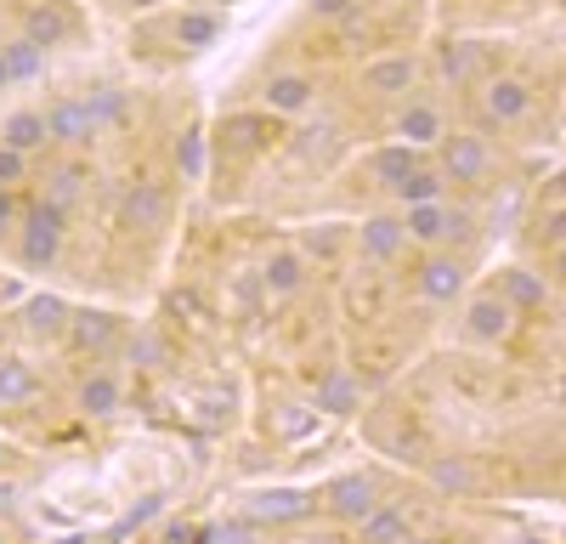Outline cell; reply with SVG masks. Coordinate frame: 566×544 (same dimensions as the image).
<instances>
[{"label":"cell","instance_id":"cell-37","mask_svg":"<svg viewBox=\"0 0 566 544\" xmlns=\"http://www.w3.org/2000/svg\"><path fill=\"white\" fill-rule=\"evenodd\" d=\"M18 221H23V205H18V193H12V188H0V239H7V233H18Z\"/></svg>","mask_w":566,"mask_h":544},{"label":"cell","instance_id":"cell-29","mask_svg":"<svg viewBox=\"0 0 566 544\" xmlns=\"http://www.w3.org/2000/svg\"><path fill=\"white\" fill-rule=\"evenodd\" d=\"M442 181H448L442 170H424V165H419L413 176H402V181H397L391 193H397L402 205H424V199H442Z\"/></svg>","mask_w":566,"mask_h":544},{"label":"cell","instance_id":"cell-10","mask_svg":"<svg viewBox=\"0 0 566 544\" xmlns=\"http://www.w3.org/2000/svg\"><path fill=\"white\" fill-rule=\"evenodd\" d=\"M63 341H74L80 352H108V346L119 341V317H114V312H74Z\"/></svg>","mask_w":566,"mask_h":544},{"label":"cell","instance_id":"cell-1","mask_svg":"<svg viewBox=\"0 0 566 544\" xmlns=\"http://www.w3.org/2000/svg\"><path fill=\"white\" fill-rule=\"evenodd\" d=\"M63 239H69V210L52 205V199H40V205H29L23 221H18V261H23L29 272L52 266V261L63 255Z\"/></svg>","mask_w":566,"mask_h":544},{"label":"cell","instance_id":"cell-33","mask_svg":"<svg viewBox=\"0 0 566 544\" xmlns=\"http://www.w3.org/2000/svg\"><path fill=\"white\" fill-rule=\"evenodd\" d=\"M431 482H437V488H448V493H470V488H476L470 465H459V460H437V465H431Z\"/></svg>","mask_w":566,"mask_h":544},{"label":"cell","instance_id":"cell-25","mask_svg":"<svg viewBox=\"0 0 566 544\" xmlns=\"http://www.w3.org/2000/svg\"><path fill=\"white\" fill-rule=\"evenodd\" d=\"M80 408H85L91 420L114 415V408H119V380H114V375H91V380L80 386Z\"/></svg>","mask_w":566,"mask_h":544},{"label":"cell","instance_id":"cell-11","mask_svg":"<svg viewBox=\"0 0 566 544\" xmlns=\"http://www.w3.org/2000/svg\"><path fill=\"white\" fill-rule=\"evenodd\" d=\"M250 516L255 522H301V516H312V493H301V488H266L250 505Z\"/></svg>","mask_w":566,"mask_h":544},{"label":"cell","instance_id":"cell-15","mask_svg":"<svg viewBox=\"0 0 566 544\" xmlns=\"http://www.w3.org/2000/svg\"><path fill=\"white\" fill-rule=\"evenodd\" d=\"M328 505H335V516H346V522H363L374 505H380V493H374L368 477H340L335 488H328Z\"/></svg>","mask_w":566,"mask_h":544},{"label":"cell","instance_id":"cell-3","mask_svg":"<svg viewBox=\"0 0 566 544\" xmlns=\"http://www.w3.org/2000/svg\"><path fill=\"white\" fill-rule=\"evenodd\" d=\"M97 130L103 125H97V114H91L85 97H63V103L45 108V136H52V143H91Z\"/></svg>","mask_w":566,"mask_h":544},{"label":"cell","instance_id":"cell-26","mask_svg":"<svg viewBox=\"0 0 566 544\" xmlns=\"http://www.w3.org/2000/svg\"><path fill=\"white\" fill-rule=\"evenodd\" d=\"M499 295H504L510 306L533 312V306H544V279H533V272H504V279H499Z\"/></svg>","mask_w":566,"mask_h":544},{"label":"cell","instance_id":"cell-18","mask_svg":"<svg viewBox=\"0 0 566 544\" xmlns=\"http://www.w3.org/2000/svg\"><path fill=\"white\" fill-rule=\"evenodd\" d=\"M402 216H368L363 221V255H374V261H391L397 250H402Z\"/></svg>","mask_w":566,"mask_h":544},{"label":"cell","instance_id":"cell-49","mask_svg":"<svg viewBox=\"0 0 566 544\" xmlns=\"http://www.w3.org/2000/svg\"><path fill=\"white\" fill-rule=\"evenodd\" d=\"M227 7H232V0H227Z\"/></svg>","mask_w":566,"mask_h":544},{"label":"cell","instance_id":"cell-39","mask_svg":"<svg viewBox=\"0 0 566 544\" xmlns=\"http://www.w3.org/2000/svg\"><path fill=\"white\" fill-rule=\"evenodd\" d=\"M312 12H317V18H346L352 0H312Z\"/></svg>","mask_w":566,"mask_h":544},{"label":"cell","instance_id":"cell-32","mask_svg":"<svg viewBox=\"0 0 566 544\" xmlns=\"http://www.w3.org/2000/svg\"><path fill=\"white\" fill-rule=\"evenodd\" d=\"M176 170H181L187 181L205 176V130H181V136H176Z\"/></svg>","mask_w":566,"mask_h":544},{"label":"cell","instance_id":"cell-40","mask_svg":"<svg viewBox=\"0 0 566 544\" xmlns=\"http://www.w3.org/2000/svg\"><path fill=\"white\" fill-rule=\"evenodd\" d=\"M216 544H250V527H244V522H232V527L216 533Z\"/></svg>","mask_w":566,"mask_h":544},{"label":"cell","instance_id":"cell-24","mask_svg":"<svg viewBox=\"0 0 566 544\" xmlns=\"http://www.w3.org/2000/svg\"><path fill=\"white\" fill-rule=\"evenodd\" d=\"M317 408H323V415H352V408H357V380L346 369H328L317 380Z\"/></svg>","mask_w":566,"mask_h":544},{"label":"cell","instance_id":"cell-21","mask_svg":"<svg viewBox=\"0 0 566 544\" xmlns=\"http://www.w3.org/2000/svg\"><path fill=\"white\" fill-rule=\"evenodd\" d=\"M0 143L7 148H18V154H34V148H45L52 136H45V114H7V125H0Z\"/></svg>","mask_w":566,"mask_h":544},{"label":"cell","instance_id":"cell-46","mask_svg":"<svg viewBox=\"0 0 566 544\" xmlns=\"http://www.w3.org/2000/svg\"><path fill=\"white\" fill-rule=\"evenodd\" d=\"M560 402H566V380H560Z\"/></svg>","mask_w":566,"mask_h":544},{"label":"cell","instance_id":"cell-35","mask_svg":"<svg viewBox=\"0 0 566 544\" xmlns=\"http://www.w3.org/2000/svg\"><path fill=\"white\" fill-rule=\"evenodd\" d=\"M91 103V114H97V125H114L119 114H125V97L119 91H97V97H85Z\"/></svg>","mask_w":566,"mask_h":544},{"label":"cell","instance_id":"cell-22","mask_svg":"<svg viewBox=\"0 0 566 544\" xmlns=\"http://www.w3.org/2000/svg\"><path fill=\"white\" fill-rule=\"evenodd\" d=\"M40 391V375L29 369L23 357H0V408H12V402H29Z\"/></svg>","mask_w":566,"mask_h":544},{"label":"cell","instance_id":"cell-17","mask_svg":"<svg viewBox=\"0 0 566 544\" xmlns=\"http://www.w3.org/2000/svg\"><path fill=\"white\" fill-rule=\"evenodd\" d=\"M397 136H402V143H413V148H437L442 143V114L431 103H408L397 114Z\"/></svg>","mask_w":566,"mask_h":544},{"label":"cell","instance_id":"cell-6","mask_svg":"<svg viewBox=\"0 0 566 544\" xmlns=\"http://www.w3.org/2000/svg\"><path fill=\"white\" fill-rule=\"evenodd\" d=\"M510 301L504 295H476L470 301V312H464V335L470 341H482V346H493V341H504L510 335Z\"/></svg>","mask_w":566,"mask_h":544},{"label":"cell","instance_id":"cell-28","mask_svg":"<svg viewBox=\"0 0 566 544\" xmlns=\"http://www.w3.org/2000/svg\"><path fill=\"white\" fill-rule=\"evenodd\" d=\"M0 57H7V74H12V80H34V74L45 69V52H40L29 34L12 40V45H0Z\"/></svg>","mask_w":566,"mask_h":544},{"label":"cell","instance_id":"cell-7","mask_svg":"<svg viewBox=\"0 0 566 544\" xmlns=\"http://www.w3.org/2000/svg\"><path fill=\"white\" fill-rule=\"evenodd\" d=\"M312 97H317V80L312 74H272L266 91H261L266 114H301V108H312Z\"/></svg>","mask_w":566,"mask_h":544},{"label":"cell","instance_id":"cell-36","mask_svg":"<svg viewBox=\"0 0 566 544\" xmlns=\"http://www.w3.org/2000/svg\"><path fill=\"white\" fill-rule=\"evenodd\" d=\"M340 250V227H312L306 233V255H335Z\"/></svg>","mask_w":566,"mask_h":544},{"label":"cell","instance_id":"cell-4","mask_svg":"<svg viewBox=\"0 0 566 544\" xmlns=\"http://www.w3.org/2000/svg\"><path fill=\"white\" fill-rule=\"evenodd\" d=\"M437 154H442V176H448V181H482V176H488L482 136H448V130H442Z\"/></svg>","mask_w":566,"mask_h":544},{"label":"cell","instance_id":"cell-12","mask_svg":"<svg viewBox=\"0 0 566 544\" xmlns=\"http://www.w3.org/2000/svg\"><path fill=\"white\" fill-rule=\"evenodd\" d=\"M419 290H424V301H459L464 295V266L459 261H448V255H431L419 266Z\"/></svg>","mask_w":566,"mask_h":544},{"label":"cell","instance_id":"cell-23","mask_svg":"<svg viewBox=\"0 0 566 544\" xmlns=\"http://www.w3.org/2000/svg\"><path fill=\"white\" fill-rule=\"evenodd\" d=\"M419 165H424V159H419V148H413V143H397V148H380V154H374V159H368V170H374V176H380V181H386V188H397V181H402V176H413Z\"/></svg>","mask_w":566,"mask_h":544},{"label":"cell","instance_id":"cell-5","mask_svg":"<svg viewBox=\"0 0 566 544\" xmlns=\"http://www.w3.org/2000/svg\"><path fill=\"white\" fill-rule=\"evenodd\" d=\"M69 317H74V306L63 295H29L23 301V329L34 341H63L69 335Z\"/></svg>","mask_w":566,"mask_h":544},{"label":"cell","instance_id":"cell-34","mask_svg":"<svg viewBox=\"0 0 566 544\" xmlns=\"http://www.w3.org/2000/svg\"><path fill=\"white\" fill-rule=\"evenodd\" d=\"M23 176H29V154H18V148L0 143V188H18Z\"/></svg>","mask_w":566,"mask_h":544},{"label":"cell","instance_id":"cell-2","mask_svg":"<svg viewBox=\"0 0 566 544\" xmlns=\"http://www.w3.org/2000/svg\"><path fill=\"white\" fill-rule=\"evenodd\" d=\"M402 233H408V239H419V244L470 239V210H453V205H442V199L408 205V216H402Z\"/></svg>","mask_w":566,"mask_h":544},{"label":"cell","instance_id":"cell-44","mask_svg":"<svg viewBox=\"0 0 566 544\" xmlns=\"http://www.w3.org/2000/svg\"><path fill=\"white\" fill-rule=\"evenodd\" d=\"M12 85V74H7V57H0V91H7Z\"/></svg>","mask_w":566,"mask_h":544},{"label":"cell","instance_id":"cell-47","mask_svg":"<svg viewBox=\"0 0 566 544\" xmlns=\"http://www.w3.org/2000/svg\"><path fill=\"white\" fill-rule=\"evenodd\" d=\"M560 272H566V255H560Z\"/></svg>","mask_w":566,"mask_h":544},{"label":"cell","instance_id":"cell-13","mask_svg":"<svg viewBox=\"0 0 566 544\" xmlns=\"http://www.w3.org/2000/svg\"><path fill=\"white\" fill-rule=\"evenodd\" d=\"M165 210H170V199H165L159 181H136V188L125 193V205H119L125 227H159V221H165Z\"/></svg>","mask_w":566,"mask_h":544},{"label":"cell","instance_id":"cell-41","mask_svg":"<svg viewBox=\"0 0 566 544\" xmlns=\"http://www.w3.org/2000/svg\"><path fill=\"white\" fill-rule=\"evenodd\" d=\"M18 505V482H0V516H7Z\"/></svg>","mask_w":566,"mask_h":544},{"label":"cell","instance_id":"cell-42","mask_svg":"<svg viewBox=\"0 0 566 544\" xmlns=\"http://www.w3.org/2000/svg\"><path fill=\"white\" fill-rule=\"evenodd\" d=\"M549 244H566V210L549 221Z\"/></svg>","mask_w":566,"mask_h":544},{"label":"cell","instance_id":"cell-38","mask_svg":"<svg viewBox=\"0 0 566 544\" xmlns=\"http://www.w3.org/2000/svg\"><path fill=\"white\" fill-rule=\"evenodd\" d=\"M328 148H335V130H328V125L301 130V154H306V159H317V154H328Z\"/></svg>","mask_w":566,"mask_h":544},{"label":"cell","instance_id":"cell-43","mask_svg":"<svg viewBox=\"0 0 566 544\" xmlns=\"http://www.w3.org/2000/svg\"><path fill=\"white\" fill-rule=\"evenodd\" d=\"M555 193H566V165L555 170Z\"/></svg>","mask_w":566,"mask_h":544},{"label":"cell","instance_id":"cell-19","mask_svg":"<svg viewBox=\"0 0 566 544\" xmlns=\"http://www.w3.org/2000/svg\"><path fill=\"white\" fill-rule=\"evenodd\" d=\"M357 527H363V544H408V511L397 505H374Z\"/></svg>","mask_w":566,"mask_h":544},{"label":"cell","instance_id":"cell-45","mask_svg":"<svg viewBox=\"0 0 566 544\" xmlns=\"http://www.w3.org/2000/svg\"><path fill=\"white\" fill-rule=\"evenodd\" d=\"M130 7H159V0H130Z\"/></svg>","mask_w":566,"mask_h":544},{"label":"cell","instance_id":"cell-8","mask_svg":"<svg viewBox=\"0 0 566 544\" xmlns=\"http://www.w3.org/2000/svg\"><path fill=\"white\" fill-rule=\"evenodd\" d=\"M23 34L40 45V52H52V45H63V40L74 34V18L57 7V0H40V7L23 12Z\"/></svg>","mask_w":566,"mask_h":544},{"label":"cell","instance_id":"cell-9","mask_svg":"<svg viewBox=\"0 0 566 544\" xmlns=\"http://www.w3.org/2000/svg\"><path fill=\"white\" fill-rule=\"evenodd\" d=\"M482 108H488V119L515 125V119H527V108H533V91H527L522 80H488V91H482Z\"/></svg>","mask_w":566,"mask_h":544},{"label":"cell","instance_id":"cell-20","mask_svg":"<svg viewBox=\"0 0 566 544\" xmlns=\"http://www.w3.org/2000/svg\"><path fill=\"white\" fill-rule=\"evenodd\" d=\"M301 279H306V261H301L295 250H277V255L261 266V290H266V295H295Z\"/></svg>","mask_w":566,"mask_h":544},{"label":"cell","instance_id":"cell-27","mask_svg":"<svg viewBox=\"0 0 566 544\" xmlns=\"http://www.w3.org/2000/svg\"><path fill=\"white\" fill-rule=\"evenodd\" d=\"M216 34H221V18H210V12H181L176 18V40L187 45V52H205Z\"/></svg>","mask_w":566,"mask_h":544},{"label":"cell","instance_id":"cell-16","mask_svg":"<svg viewBox=\"0 0 566 544\" xmlns=\"http://www.w3.org/2000/svg\"><path fill=\"white\" fill-rule=\"evenodd\" d=\"M482 69H488V52H482L476 40H448V45H442V74H448L453 85H476Z\"/></svg>","mask_w":566,"mask_h":544},{"label":"cell","instance_id":"cell-48","mask_svg":"<svg viewBox=\"0 0 566 544\" xmlns=\"http://www.w3.org/2000/svg\"><path fill=\"white\" fill-rule=\"evenodd\" d=\"M560 7H566V0H560Z\"/></svg>","mask_w":566,"mask_h":544},{"label":"cell","instance_id":"cell-30","mask_svg":"<svg viewBox=\"0 0 566 544\" xmlns=\"http://www.w3.org/2000/svg\"><path fill=\"white\" fill-rule=\"evenodd\" d=\"M227 136H232L239 148H266L277 130H272V119H261V114H232V119H227Z\"/></svg>","mask_w":566,"mask_h":544},{"label":"cell","instance_id":"cell-31","mask_svg":"<svg viewBox=\"0 0 566 544\" xmlns=\"http://www.w3.org/2000/svg\"><path fill=\"white\" fill-rule=\"evenodd\" d=\"M80 188H85V165H63V170H52V176H45V199H52V205H74L80 199Z\"/></svg>","mask_w":566,"mask_h":544},{"label":"cell","instance_id":"cell-14","mask_svg":"<svg viewBox=\"0 0 566 544\" xmlns=\"http://www.w3.org/2000/svg\"><path fill=\"white\" fill-rule=\"evenodd\" d=\"M413 74H419L413 57H374V63L363 69V85L380 91V97H402V91L413 85Z\"/></svg>","mask_w":566,"mask_h":544}]
</instances>
